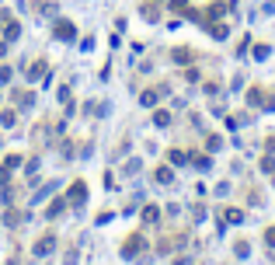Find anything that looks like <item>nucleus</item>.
<instances>
[{"label":"nucleus","instance_id":"obj_19","mask_svg":"<svg viewBox=\"0 0 275 265\" xmlns=\"http://www.w3.org/2000/svg\"><path fill=\"white\" fill-rule=\"evenodd\" d=\"M7 182H11V168H7V164H0V185H7Z\"/></svg>","mask_w":275,"mask_h":265},{"label":"nucleus","instance_id":"obj_18","mask_svg":"<svg viewBox=\"0 0 275 265\" xmlns=\"http://www.w3.org/2000/svg\"><path fill=\"white\" fill-rule=\"evenodd\" d=\"M209 32H212L216 39H223V35H226V25H209Z\"/></svg>","mask_w":275,"mask_h":265},{"label":"nucleus","instance_id":"obj_6","mask_svg":"<svg viewBox=\"0 0 275 265\" xmlns=\"http://www.w3.org/2000/svg\"><path fill=\"white\" fill-rule=\"evenodd\" d=\"M153 178H157L160 185H167V182H174V171H171V168L164 164V168H157V171H153Z\"/></svg>","mask_w":275,"mask_h":265},{"label":"nucleus","instance_id":"obj_7","mask_svg":"<svg viewBox=\"0 0 275 265\" xmlns=\"http://www.w3.org/2000/svg\"><path fill=\"white\" fill-rule=\"evenodd\" d=\"M4 35H7L4 42H14V39L21 35V25H18V21H7V32H4Z\"/></svg>","mask_w":275,"mask_h":265},{"label":"nucleus","instance_id":"obj_17","mask_svg":"<svg viewBox=\"0 0 275 265\" xmlns=\"http://www.w3.org/2000/svg\"><path fill=\"white\" fill-rule=\"evenodd\" d=\"M226 220H230V223H240L244 213H240V209H226Z\"/></svg>","mask_w":275,"mask_h":265},{"label":"nucleus","instance_id":"obj_15","mask_svg":"<svg viewBox=\"0 0 275 265\" xmlns=\"http://www.w3.org/2000/svg\"><path fill=\"white\" fill-rule=\"evenodd\" d=\"M167 7H171V11H178V14H185V11H188V0H171Z\"/></svg>","mask_w":275,"mask_h":265},{"label":"nucleus","instance_id":"obj_9","mask_svg":"<svg viewBox=\"0 0 275 265\" xmlns=\"http://www.w3.org/2000/svg\"><path fill=\"white\" fill-rule=\"evenodd\" d=\"M153 126H160V129H164V126H171V112H164V108H160V112H153Z\"/></svg>","mask_w":275,"mask_h":265},{"label":"nucleus","instance_id":"obj_8","mask_svg":"<svg viewBox=\"0 0 275 265\" xmlns=\"http://www.w3.org/2000/svg\"><path fill=\"white\" fill-rule=\"evenodd\" d=\"M139 101L150 108V105H157V101H160V91H143V94H139Z\"/></svg>","mask_w":275,"mask_h":265},{"label":"nucleus","instance_id":"obj_13","mask_svg":"<svg viewBox=\"0 0 275 265\" xmlns=\"http://www.w3.org/2000/svg\"><path fill=\"white\" fill-rule=\"evenodd\" d=\"M157 216H160L157 206H146V209H143V223H157Z\"/></svg>","mask_w":275,"mask_h":265},{"label":"nucleus","instance_id":"obj_1","mask_svg":"<svg viewBox=\"0 0 275 265\" xmlns=\"http://www.w3.org/2000/svg\"><path fill=\"white\" fill-rule=\"evenodd\" d=\"M84 199H87V185H84V182H73L67 189V206H80Z\"/></svg>","mask_w":275,"mask_h":265},{"label":"nucleus","instance_id":"obj_5","mask_svg":"<svg viewBox=\"0 0 275 265\" xmlns=\"http://www.w3.org/2000/svg\"><path fill=\"white\" fill-rule=\"evenodd\" d=\"M42 70H46V63H42V60H35V63L25 66V77H28V80H39V77H42Z\"/></svg>","mask_w":275,"mask_h":265},{"label":"nucleus","instance_id":"obj_3","mask_svg":"<svg viewBox=\"0 0 275 265\" xmlns=\"http://www.w3.org/2000/svg\"><path fill=\"white\" fill-rule=\"evenodd\" d=\"M53 248H56V234H46L42 241H35V244H32V255H35V258H42V255H49Z\"/></svg>","mask_w":275,"mask_h":265},{"label":"nucleus","instance_id":"obj_20","mask_svg":"<svg viewBox=\"0 0 275 265\" xmlns=\"http://www.w3.org/2000/svg\"><path fill=\"white\" fill-rule=\"evenodd\" d=\"M268 56V46H254V60H265Z\"/></svg>","mask_w":275,"mask_h":265},{"label":"nucleus","instance_id":"obj_12","mask_svg":"<svg viewBox=\"0 0 275 265\" xmlns=\"http://www.w3.org/2000/svg\"><path fill=\"white\" fill-rule=\"evenodd\" d=\"M167 161H171V164H185V161H188V154H185V150H171V154H167Z\"/></svg>","mask_w":275,"mask_h":265},{"label":"nucleus","instance_id":"obj_16","mask_svg":"<svg viewBox=\"0 0 275 265\" xmlns=\"http://www.w3.org/2000/svg\"><path fill=\"white\" fill-rule=\"evenodd\" d=\"M219 14H226V4H212L209 7V18H219Z\"/></svg>","mask_w":275,"mask_h":265},{"label":"nucleus","instance_id":"obj_2","mask_svg":"<svg viewBox=\"0 0 275 265\" xmlns=\"http://www.w3.org/2000/svg\"><path fill=\"white\" fill-rule=\"evenodd\" d=\"M53 35H56L60 42H70V39L77 35V28H73V21H67V18H63V21H56V25H53Z\"/></svg>","mask_w":275,"mask_h":265},{"label":"nucleus","instance_id":"obj_21","mask_svg":"<svg viewBox=\"0 0 275 265\" xmlns=\"http://www.w3.org/2000/svg\"><path fill=\"white\" fill-rule=\"evenodd\" d=\"M265 241H268V244L275 248V227H268V230H265Z\"/></svg>","mask_w":275,"mask_h":265},{"label":"nucleus","instance_id":"obj_10","mask_svg":"<svg viewBox=\"0 0 275 265\" xmlns=\"http://www.w3.org/2000/svg\"><path fill=\"white\" fill-rule=\"evenodd\" d=\"M171 60H174V63H192V53H188V49H174Z\"/></svg>","mask_w":275,"mask_h":265},{"label":"nucleus","instance_id":"obj_4","mask_svg":"<svg viewBox=\"0 0 275 265\" xmlns=\"http://www.w3.org/2000/svg\"><path fill=\"white\" fill-rule=\"evenodd\" d=\"M139 248H143V234H133V237L122 244V258H136Z\"/></svg>","mask_w":275,"mask_h":265},{"label":"nucleus","instance_id":"obj_11","mask_svg":"<svg viewBox=\"0 0 275 265\" xmlns=\"http://www.w3.org/2000/svg\"><path fill=\"white\" fill-rule=\"evenodd\" d=\"M63 206H67V196L53 199V206H49V209H46V216H56V213H60V209H63Z\"/></svg>","mask_w":275,"mask_h":265},{"label":"nucleus","instance_id":"obj_14","mask_svg":"<svg viewBox=\"0 0 275 265\" xmlns=\"http://www.w3.org/2000/svg\"><path fill=\"white\" fill-rule=\"evenodd\" d=\"M0 126H14V108H7V112H0Z\"/></svg>","mask_w":275,"mask_h":265}]
</instances>
